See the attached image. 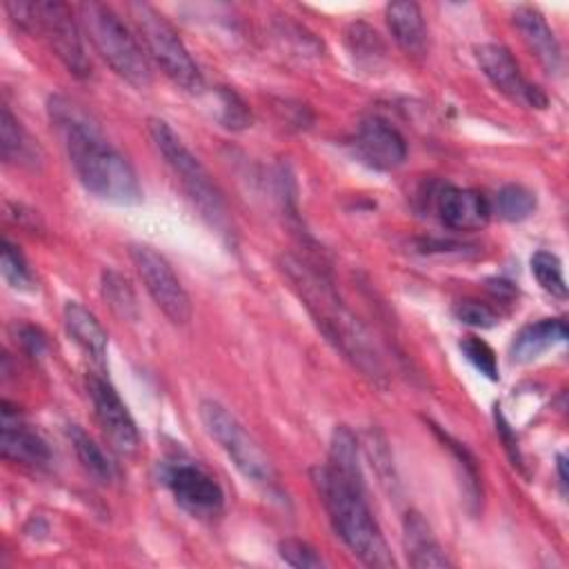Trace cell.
<instances>
[{
	"instance_id": "1f68e13d",
	"label": "cell",
	"mask_w": 569,
	"mask_h": 569,
	"mask_svg": "<svg viewBox=\"0 0 569 569\" xmlns=\"http://www.w3.org/2000/svg\"><path fill=\"white\" fill-rule=\"evenodd\" d=\"M220 122L227 129H244L251 122L247 104L231 89H220Z\"/></svg>"
},
{
	"instance_id": "83f0119b",
	"label": "cell",
	"mask_w": 569,
	"mask_h": 569,
	"mask_svg": "<svg viewBox=\"0 0 569 569\" xmlns=\"http://www.w3.org/2000/svg\"><path fill=\"white\" fill-rule=\"evenodd\" d=\"M2 278L7 280L9 287L18 289V291H31L33 289V273L24 260V256L20 253V249L16 244H11L9 240L2 242Z\"/></svg>"
},
{
	"instance_id": "603a6c76",
	"label": "cell",
	"mask_w": 569,
	"mask_h": 569,
	"mask_svg": "<svg viewBox=\"0 0 569 569\" xmlns=\"http://www.w3.org/2000/svg\"><path fill=\"white\" fill-rule=\"evenodd\" d=\"M433 431L440 436V440L447 445V449L453 453L456 458V465H458V471H460V482H462V493L469 502V511H478L480 502H482V482H480V476H478V465H476V458L471 456V451L453 440L451 436L442 433L436 425H433Z\"/></svg>"
},
{
	"instance_id": "52a82bcc",
	"label": "cell",
	"mask_w": 569,
	"mask_h": 569,
	"mask_svg": "<svg viewBox=\"0 0 569 569\" xmlns=\"http://www.w3.org/2000/svg\"><path fill=\"white\" fill-rule=\"evenodd\" d=\"M200 422L211 440L227 453L233 467L253 485L276 491L278 478L269 456L260 449V445L247 433V429L238 422V418L216 400H200L198 405Z\"/></svg>"
},
{
	"instance_id": "9a60e30c",
	"label": "cell",
	"mask_w": 569,
	"mask_h": 569,
	"mask_svg": "<svg viewBox=\"0 0 569 569\" xmlns=\"http://www.w3.org/2000/svg\"><path fill=\"white\" fill-rule=\"evenodd\" d=\"M436 209L440 220L453 231H476L489 222L491 204L476 189L447 184L438 191Z\"/></svg>"
},
{
	"instance_id": "7a4b0ae2",
	"label": "cell",
	"mask_w": 569,
	"mask_h": 569,
	"mask_svg": "<svg viewBox=\"0 0 569 569\" xmlns=\"http://www.w3.org/2000/svg\"><path fill=\"white\" fill-rule=\"evenodd\" d=\"M280 269L298 291L325 338L371 382L385 385L387 371L380 351L365 325L342 305L333 284L296 256H282Z\"/></svg>"
},
{
	"instance_id": "44dd1931",
	"label": "cell",
	"mask_w": 569,
	"mask_h": 569,
	"mask_svg": "<svg viewBox=\"0 0 569 569\" xmlns=\"http://www.w3.org/2000/svg\"><path fill=\"white\" fill-rule=\"evenodd\" d=\"M38 147L31 142V138L24 133L16 116L7 104H2L0 113V153L4 162H20V164H33L36 162Z\"/></svg>"
},
{
	"instance_id": "836d02e7",
	"label": "cell",
	"mask_w": 569,
	"mask_h": 569,
	"mask_svg": "<svg viewBox=\"0 0 569 569\" xmlns=\"http://www.w3.org/2000/svg\"><path fill=\"white\" fill-rule=\"evenodd\" d=\"M558 482L562 487V491H567V473H565V456H558Z\"/></svg>"
},
{
	"instance_id": "ffe728a7",
	"label": "cell",
	"mask_w": 569,
	"mask_h": 569,
	"mask_svg": "<svg viewBox=\"0 0 569 569\" xmlns=\"http://www.w3.org/2000/svg\"><path fill=\"white\" fill-rule=\"evenodd\" d=\"M567 340V322L562 318H542L522 327L511 342V358L516 362H531L547 349Z\"/></svg>"
},
{
	"instance_id": "ba28073f",
	"label": "cell",
	"mask_w": 569,
	"mask_h": 569,
	"mask_svg": "<svg viewBox=\"0 0 569 569\" xmlns=\"http://www.w3.org/2000/svg\"><path fill=\"white\" fill-rule=\"evenodd\" d=\"M129 13L149 56L156 60L162 73L184 91H200L204 87L202 71L167 18L147 2H131Z\"/></svg>"
},
{
	"instance_id": "30bf717a",
	"label": "cell",
	"mask_w": 569,
	"mask_h": 569,
	"mask_svg": "<svg viewBox=\"0 0 569 569\" xmlns=\"http://www.w3.org/2000/svg\"><path fill=\"white\" fill-rule=\"evenodd\" d=\"M164 485L173 493L176 502L198 518L218 516L224 507V493L218 480L200 465L189 460H173L162 471Z\"/></svg>"
},
{
	"instance_id": "7402d4cb",
	"label": "cell",
	"mask_w": 569,
	"mask_h": 569,
	"mask_svg": "<svg viewBox=\"0 0 569 569\" xmlns=\"http://www.w3.org/2000/svg\"><path fill=\"white\" fill-rule=\"evenodd\" d=\"M69 440L73 445V451L82 465V469L96 480V482H111L113 480V465L107 458V453L100 449V445H96V440L78 425H69L67 429Z\"/></svg>"
},
{
	"instance_id": "484cf974",
	"label": "cell",
	"mask_w": 569,
	"mask_h": 569,
	"mask_svg": "<svg viewBox=\"0 0 569 569\" xmlns=\"http://www.w3.org/2000/svg\"><path fill=\"white\" fill-rule=\"evenodd\" d=\"M531 273L536 276L538 284L551 293L553 298L565 300L567 298V282L562 273V262L551 251H536L531 256Z\"/></svg>"
},
{
	"instance_id": "2e32d148",
	"label": "cell",
	"mask_w": 569,
	"mask_h": 569,
	"mask_svg": "<svg viewBox=\"0 0 569 569\" xmlns=\"http://www.w3.org/2000/svg\"><path fill=\"white\" fill-rule=\"evenodd\" d=\"M513 24L520 31L527 49L542 64V69L551 76L560 73V69H562V49H560V42H558L556 33L547 24L545 16L536 7L522 4L513 11Z\"/></svg>"
},
{
	"instance_id": "9c48e42d",
	"label": "cell",
	"mask_w": 569,
	"mask_h": 569,
	"mask_svg": "<svg viewBox=\"0 0 569 569\" xmlns=\"http://www.w3.org/2000/svg\"><path fill=\"white\" fill-rule=\"evenodd\" d=\"M131 260L144 282L156 307L173 322L187 325L191 320V300L169 260L149 244H133Z\"/></svg>"
},
{
	"instance_id": "5b68a950",
	"label": "cell",
	"mask_w": 569,
	"mask_h": 569,
	"mask_svg": "<svg viewBox=\"0 0 569 569\" xmlns=\"http://www.w3.org/2000/svg\"><path fill=\"white\" fill-rule=\"evenodd\" d=\"M149 133L169 164V169L176 173L180 184L184 187L187 196L200 211V216L220 233H229V213L224 198L213 182L211 173L204 169V164L191 153V149L182 142V138L169 127V122L160 118H149Z\"/></svg>"
},
{
	"instance_id": "ac0fdd59",
	"label": "cell",
	"mask_w": 569,
	"mask_h": 569,
	"mask_svg": "<svg viewBox=\"0 0 569 569\" xmlns=\"http://www.w3.org/2000/svg\"><path fill=\"white\" fill-rule=\"evenodd\" d=\"M385 18L396 44L407 56L422 58L427 51V27L420 7L409 0L391 2L385 9Z\"/></svg>"
},
{
	"instance_id": "f1b7e54d",
	"label": "cell",
	"mask_w": 569,
	"mask_h": 569,
	"mask_svg": "<svg viewBox=\"0 0 569 569\" xmlns=\"http://www.w3.org/2000/svg\"><path fill=\"white\" fill-rule=\"evenodd\" d=\"M460 351L482 376H487L489 380H498V358L482 338L465 336L460 340Z\"/></svg>"
},
{
	"instance_id": "7c38bea8",
	"label": "cell",
	"mask_w": 569,
	"mask_h": 569,
	"mask_svg": "<svg viewBox=\"0 0 569 569\" xmlns=\"http://www.w3.org/2000/svg\"><path fill=\"white\" fill-rule=\"evenodd\" d=\"M87 391L93 405V413L111 447L122 456H133L140 447V433L113 385L107 378L93 373L87 378Z\"/></svg>"
},
{
	"instance_id": "e0dca14e",
	"label": "cell",
	"mask_w": 569,
	"mask_h": 569,
	"mask_svg": "<svg viewBox=\"0 0 569 569\" xmlns=\"http://www.w3.org/2000/svg\"><path fill=\"white\" fill-rule=\"evenodd\" d=\"M402 545L407 551V562L416 569L451 567V560L433 536L429 522L418 511H407L402 520Z\"/></svg>"
},
{
	"instance_id": "5bb4252c",
	"label": "cell",
	"mask_w": 569,
	"mask_h": 569,
	"mask_svg": "<svg viewBox=\"0 0 569 569\" xmlns=\"http://www.w3.org/2000/svg\"><path fill=\"white\" fill-rule=\"evenodd\" d=\"M353 149L362 162L373 169H396L407 158V142L402 133L382 118H367L360 122Z\"/></svg>"
},
{
	"instance_id": "d4e9b609",
	"label": "cell",
	"mask_w": 569,
	"mask_h": 569,
	"mask_svg": "<svg viewBox=\"0 0 569 569\" xmlns=\"http://www.w3.org/2000/svg\"><path fill=\"white\" fill-rule=\"evenodd\" d=\"M496 209L500 218L522 222L536 211V193L522 184H505L496 196Z\"/></svg>"
},
{
	"instance_id": "4fadbf2b",
	"label": "cell",
	"mask_w": 569,
	"mask_h": 569,
	"mask_svg": "<svg viewBox=\"0 0 569 569\" xmlns=\"http://www.w3.org/2000/svg\"><path fill=\"white\" fill-rule=\"evenodd\" d=\"M0 449L7 460L24 467L44 469L51 462V449L44 438L9 402H2Z\"/></svg>"
},
{
	"instance_id": "277c9868",
	"label": "cell",
	"mask_w": 569,
	"mask_h": 569,
	"mask_svg": "<svg viewBox=\"0 0 569 569\" xmlns=\"http://www.w3.org/2000/svg\"><path fill=\"white\" fill-rule=\"evenodd\" d=\"M78 18L93 49L120 78L138 89L151 82V67L142 47L109 4L82 2L78 4Z\"/></svg>"
},
{
	"instance_id": "f546056e",
	"label": "cell",
	"mask_w": 569,
	"mask_h": 569,
	"mask_svg": "<svg viewBox=\"0 0 569 569\" xmlns=\"http://www.w3.org/2000/svg\"><path fill=\"white\" fill-rule=\"evenodd\" d=\"M278 553L280 558L298 569H320L325 567V560L320 553L305 540L300 538H284L278 542Z\"/></svg>"
},
{
	"instance_id": "3957f363",
	"label": "cell",
	"mask_w": 569,
	"mask_h": 569,
	"mask_svg": "<svg viewBox=\"0 0 569 569\" xmlns=\"http://www.w3.org/2000/svg\"><path fill=\"white\" fill-rule=\"evenodd\" d=\"M311 480L340 540L367 567H393L396 560L365 496V478H353L331 465H322L311 469Z\"/></svg>"
},
{
	"instance_id": "4316f807",
	"label": "cell",
	"mask_w": 569,
	"mask_h": 569,
	"mask_svg": "<svg viewBox=\"0 0 569 569\" xmlns=\"http://www.w3.org/2000/svg\"><path fill=\"white\" fill-rule=\"evenodd\" d=\"M347 47L356 60L369 62V64H376L385 56V44L378 31L365 22H353L347 29Z\"/></svg>"
},
{
	"instance_id": "d6986e66",
	"label": "cell",
	"mask_w": 569,
	"mask_h": 569,
	"mask_svg": "<svg viewBox=\"0 0 569 569\" xmlns=\"http://www.w3.org/2000/svg\"><path fill=\"white\" fill-rule=\"evenodd\" d=\"M64 329L69 338L96 362L102 365L107 356V331L100 320L84 305L69 300L64 305Z\"/></svg>"
},
{
	"instance_id": "6da1fadb",
	"label": "cell",
	"mask_w": 569,
	"mask_h": 569,
	"mask_svg": "<svg viewBox=\"0 0 569 569\" xmlns=\"http://www.w3.org/2000/svg\"><path fill=\"white\" fill-rule=\"evenodd\" d=\"M47 113L78 180L89 193L113 204H138L142 200V187L131 162L109 142L80 102L60 93L51 96Z\"/></svg>"
},
{
	"instance_id": "8992f818",
	"label": "cell",
	"mask_w": 569,
	"mask_h": 569,
	"mask_svg": "<svg viewBox=\"0 0 569 569\" xmlns=\"http://www.w3.org/2000/svg\"><path fill=\"white\" fill-rule=\"evenodd\" d=\"M4 11L18 27L40 33L56 58L76 76L87 78L91 62L87 58L80 29L73 20L71 9L64 2L38 0V2H4Z\"/></svg>"
},
{
	"instance_id": "d6a6232c",
	"label": "cell",
	"mask_w": 569,
	"mask_h": 569,
	"mask_svg": "<svg viewBox=\"0 0 569 569\" xmlns=\"http://www.w3.org/2000/svg\"><path fill=\"white\" fill-rule=\"evenodd\" d=\"M18 338H20V345L27 349V353L31 356H42V351L47 349V338L44 333L33 327V325H20L18 329Z\"/></svg>"
},
{
	"instance_id": "4dcf8cb0",
	"label": "cell",
	"mask_w": 569,
	"mask_h": 569,
	"mask_svg": "<svg viewBox=\"0 0 569 569\" xmlns=\"http://www.w3.org/2000/svg\"><path fill=\"white\" fill-rule=\"evenodd\" d=\"M453 316L469 325V327H478V329H487V327H493L498 322V316L496 311L487 305V302H480V300H458L453 305Z\"/></svg>"
},
{
	"instance_id": "8fae6325",
	"label": "cell",
	"mask_w": 569,
	"mask_h": 569,
	"mask_svg": "<svg viewBox=\"0 0 569 569\" xmlns=\"http://www.w3.org/2000/svg\"><path fill=\"white\" fill-rule=\"evenodd\" d=\"M476 60L480 71L487 76V80L509 100L520 102L525 107H533V109H545L549 104L545 91L522 76L516 58L507 47L496 42H485L476 47Z\"/></svg>"
},
{
	"instance_id": "cb8c5ba5",
	"label": "cell",
	"mask_w": 569,
	"mask_h": 569,
	"mask_svg": "<svg viewBox=\"0 0 569 569\" xmlns=\"http://www.w3.org/2000/svg\"><path fill=\"white\" fill-rule=\"evenodd\" d=\"M102 296L120 318H124V320L138 318L136 293L122 273H118L113 269L102 273Z\"/></svg>"
}]
</instances>
